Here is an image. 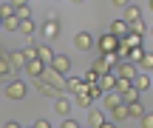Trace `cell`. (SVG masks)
<instances>
[{
    "instance_id": "1",
    "label": "cell",
    "mask_w": 153,
    "mask_h": 128,
    "mask_svg": "<svg viewBox=\"0 0 153 128\" xmlns=\"http://www.w3.org/2000/svg\"><path fill=\"white\" fill-rule=\"evenodd\" d=\"M28 91V83H23V80H6V97L9 100H23Z\"/></svg>"
},
{
    "instance_id": "2",
    "label": "cell",
    "mask_w": 153,
    "mask_h": 128,
    "mask_svg": "<svg viewBox=\"0 0 153 128\" xmlns=\"http://www.w3.org/2000/svg\"><path fill=\"white\" fill-rule=\"evenodd\" d=\"M48 68L54 74H60V77H65L68 71H71V57H65V54H54V60L48 63Z\"/></svg>"
},
{
    "instance_id": "3",
    "label": "cell",
    "mask_w": 153,
    "mask_h": 128,
    "mask_svg": "<svg viewBox=\"0 0 153 128\" xmlns=\"http://www.w3.org/2000/svg\"><path fill=\"white\" fill-rule=\"evenodd\" d=\"M111 74H114V77H125V80H133V74H136V66H133L131 60H119L116 66H111Z\"/></svg>"
},
{
    "instance_id": "4",
    "label": "cell",
    "mask_w": 153,
    "mask_h": 128,
    "mask_svg": "<svg viewBox=\"0 0 153 128\" xmlns=\"http://www.w3.org/2000/svg\"><path fill=\"white\" fill-rule=\"evenodd\" d=\"M31 83H34V88H37V91H40V94H43V97H48V100H57V97L62 94V88H57V85H51V83H45L43 77H37V80H31Z\"/></svg>"
},
{
    "instance_id": "5",
    "label": "cell",
    "mask_w": 153,
    "mask_h": 128,
    "mask_svg": "<svg viewBox=\"0 0 153 128\" xmlns=\"http://www.w3.org/2000/svg\"><path fill=\"white\" fill-rule=\"evenodd\" d=\"M43 37H45V40L60 37V20H57V17H48V20L43 23Z\"/></svg>"
},
{
    "instance_id": "6",
    "label": "cell",
    "mask_w": 153,
    "mask_h": 128,
    "mask_svg": "<svg viewBox=\"0 0 153 128\" xmlns=\"http://www.w3.org/2000/svg\"><path fill=\"white\" fill-rule=\"evenodd\" d=\"M97 46H99V54H108V51H114V49H116V37L105 31L102 37L97 40Z\"/></svg>"
},
{
    "instance_id": "7",
    "label": "cell",
    "mask_w": 153,
    "mask_h": 128,
    "mask_svg": "<svg viewBox=\"0 0 153 128\" xmlns=\"http://www.w3.org/2000/svg\"><path fill=\"white\" fill-rule=\"evenodd\" d=\"M114 83H116V77L111 71H105V74H99V77H97V88L102 91V94H105V91H114Z\"/></svg>"
},
{
    "instance_id": "8",
    "label": "cell",
    "mask_w": 153,
    "mask_h": 128,
    "mask_svg": "<svg viewBox=\"0 0 153 128\" xmlns=\"http://www.w3.org/2000/svg\"><path fill=\"white\" fill-rule=\"evenodd\" d=\"M131 83H133V88H136V91H148L150 88V74L148 71H136Z\"/></svg>"
},
{
    "instance_id": "9",
    "label": "cell",
    "mask_w": 153,
    "mask_h": 128,
    "mask_svg": "<svg viewBox=\"0 0 153 128\" xmlns=\"http://www.w3.org/2000/svg\"><path fill=\"white\" fill-rule=\"evenodd\" d=\"M43 68H45V63H43V60H37V57L26 63V71H28V77H31V80H37L40 74H43Z\"/></svg>"
},
{
    "instance_id": "10",
    "label": "cell",
    "mask_w": 153,
    "mask_h": 128,
    "mask_svg": "<svg viewBox=\"0 0 153 128\" xmlns=\"http://www.w3.org/2000/svg\"><path fill=\"white\" fill-rule=\"evenodd\" d=\"M54 114H60V117H68L71 114V100H65V97H57L54 100Z\"/></svg>"
},
{
    "instance_id": "11",
    "label": "cell",
    "mask_w": 153,
    "mask_h": 128,
    "mask_svg": "<svg viewBox=\"0 0 153 128\" xmlns=\"http://www.w3.org/2000/svg\"><path fill=\"white\" fill-rule=\"evenodd\" d=\"M74 46H76V49H79V51H88V49H91V46H94V37H91V34H88V31H79V34H76V37H74Z\"/></svg>"
},
{
    "instance_id": "12",
    "label": "cell",
    "mask_w": 153,
    "mask_h": 128,
    "mask_svg": "<svg viewBox=\"0 0 153 128\" xmlns=\"http://www.w3.org/2000/svg\"><path fill=\"white\" fill-rule=\"evenodd\" d=\"M108 34H114L116 40L125 37V34H128V23H125V20H114V23L108 26Z\"/></svg>"
},
{
    "instance_id": "13",
    "label": "cell",
    "mask_w": 153,
    "mask_h": 128,
    "mask_svg": "<svg viewBox=\"0 0 153 128\" xmlns=\"http://www.w3.org/2000/svg\"><path fill=\"white\" fill-rule=\"evenodd\" d=\"M14 71H17V68H11V63L6 60V57H0V83L11 80V77H14Z\"/></svg>"
},
{
    "instance_id": "14",
    "label": "cell",
    "mask_w": 153,
    "mask_h": 128,
    "mask_svg": "<svg viewBox=\"0 0 153 128\" xmlns=\"http://www.w3.org/2000/svg\"><path fill=\"white\" fill-rule=\"evenodd\" d=\"M6 60H9L11 68H17V71H20V68H26V57H23V51H9V54H6Z\"/></svg>"
},
{
    "instance_id": "15",
    "label": "cell",
    "mask_w": 153,
    "mask_h": 128,
    "mask_svg": "<svg viewBox=\"0 0 153 128\" xmlns=\"http://www.w3.org/2000/svg\"><path fill=\"white\" fill-rule=\"evenodd\" d=\"M122 20H125V23H136V20H142V9L128 3V6H125V17H122Z\"/></svg>"
},
{
    "instance_id": "16",
    "label": "cell",
    "mask_w": 153,
    "mask_h": 128,
    "mask_svg": "<svg viewBox=\"0 0 153 128\" xmlns=\"http://www.w3.org/2000/svg\"><path fill=\"white\" fill-rule=\"evenodd\" d=\"M40 77H43L45 83H51V85H57V88H62V77H60V74H54V71H51L48 66L43 68V74H40Z\"/></svg>"
},
{
    "instance_id": "17",
    "label": "cell",
    "mask_w": 153,
    "mask_h": 128,
    "mask_svg": "<svg viewBox=\"0 0 153 128\" xmlns=\"http://www.w3.org/2000/svg\"><path fill=\"white\" fill-rule=\"evenodd\" d=\"M122 120H128V106L125 103H119L116 108H111V123H122Z\"/></svg>"
},
{
    "instance_id": "18",
    "label": "cell",
    "mask_w": 153,
    "mask_h": 128,
    "mask_svg": "<svg viewBox=\"0 0 153 128\" xmlns=\"http://www.w3.org/2000/svg\"><path fill=\"white\" fill-rule=\"evenodd\" d=\"M74 103H76V106H79V108H91L94 97L88 94V91H76V94H74Z\"/></svg>"
},
{
    "instance_id": "19",
    "label": "cell",
    "mask_w": 153,
    "mask_h": 128,
    "mask_svg": "<svg viewBox=\"0 0 153 128\" xmlns=\"http://www.w3.org/2000/svg\"><path fill=\"white\" fill-rule=\"evenodd\" d=\"M128 31H131V34H139V37H145V34H148V23H145V20L128 23Z\"/></svg>"
},
{
    "instance_id": "20",
    "label": "cell",
    "mask_w": 153,
    "mask_h": 128,
    "mask_svg": "<svg viewBox=\"0 0 153 128\" xmlns=\"http://www.w3.org/2000/svg\"><path fill=\"white\" fill-rule=\"evenodd\" d=\"M37 60H43L45 66L54 60V51H51V46H37Z\"/></svg>"
},
{
    "instance_id": "21",
    "label": "cell",
    "mask_w": 153,
    "mask_h": 128,
    "mask_svg": "<svg viewBox=\"0 0 153 128\" xmlns=\"http://www.w3.org/2000/svg\"><path fill=\"white\" fill-rule=\"evenodd\" d=\"M125 106H128V117H142V114H145V108H142V103H139V100H133V103H125Z\"/></svg>"
},
{
    "instance_id": "22",
    "label": "cell",
    "mask_w": 153,
    "mask_h": 128,
    "mask_svg": "<svg viewBox=\"0 0 153 128\" xmlns=\"http://www.w3.org/2000/svg\"><path fill=\"white\" fill-rule=\"evenodd\" d=\"M119 103H122V97L116 94V91H105V108H108V111H111V108H116Z\"/></svg>"
},
{
    "instance_id": "23",
    "label": "cell",
    "mask_w": 153,
    "mask_h": 128,
    "mask_svg": "<svg viewBox=\"0 0 153 128\" xmlns=\"http://www.w3.org/2000/svg\"><path fill=\"white\" fill-rule=\"evenodd\" d=\"M34 28H37V26H34V23H31V17H28V20H20L17 31H20V34H26V37H31V34H34Z\"/></svg>"
},
{
    "instance_id": "24",
    "label": "cell",
    "mask_w": 153,
    "mask_h": 128,
    "mask_svg": "<svg viewBox=\"0 0 153 128\" xmlns=\"http://www.w3.org/2000/svg\"><path fill=\"white\" fill-rule=\"evenodd\" d=\"M105 123V114H99V111H91L88 114V128H99Z\"/></svg>"
},
{
    "instance_id": "25",
    "label": "cell",
    "mask_w": 153,
    "mask_h": 128,
    "mask_svg": "<svg viewBox=\"0 0 153 128\" xmlns=\"http://www.w3.org/2000/svg\"><path fill=\"white\" fill-rule=\"evenodd\" d=\"M136 68H139V71H148V68H153V54H150V51H145V54H142V60L136 63Z\"/></svg>"
},
{
    "instance_id": "26",
    "label": "cell",
    "mask_w": 153,
    "mask_h": 128,
    "mask_svg": "<svg viewBox=\"0 0 153 128\" xmlns=\"http://www.w3.org/2000/svg\"><path fill=\"white\" fill-rule=\"evenodd\" d=\"M14 17H17V20H28V17H31V11H28V3L14 6Z\"/></svg>"
},
{
    "instance_id": "27",
    "label": "cell",
    "mask_w": 153,
    "mask_h": 128,
    "mask_svg": "<svg viewBox=\"0 0 153 128\" xmlns=\"http://www.w3.org/2000/svg\"><path fill=\"white\" fill-rule=\"evenodd\" d=\"M0 26H3L6 31H17V26H20V20H17V17L11 14V17H3V23H0Z\"/></svg>"
},
{
    "instance_id": "28",
    "label": "cell",
    "mask_w": 153,
    "mask_h": 128,
    "mask_svg": "<svg viewBox=\"0 0 153 128\" xmlns=\"http://www.w3.org/2000/svg\"><path fill=\"white\" fill-rule=\"evenodd\" d=\"M142 54H145V51H142V46H133V49H131V51H128V60H131V63H133V66H136V63H139V60H142Z\"/></svg>"
},
{
    "instance_id": "29",
    "label": "cell",
    "mask_w": 153,
    "mask_h": 128,
    "mask_svg": "<svg viewBox=\"0 0 153 128\" xmlns=\"http://www.w3.org/2000/svg\"><path fill=\"white\" fill-rule=\"evenodd\" d=\"M97 77H99V74L94 71V68H88V71H85V77H82V83H85L88 88H91V85H97Z\"/></svg>"
},
{
    "instance_id": "30",
    "label": "cell",
    "mask_w": 153,
    "mask_h": 128,
    "mask_svg": "<svg viewBox=\"0 0 153 128\" xmlns=\"http://www.w3.org/2000/svg\"><path fill=\"white\" fill-rule=\"evenodd\" d=\"M91 68H94L97 74H105V71H111V68H108V63H105L102 57H99V60H94V63H91Z\"/></svg>"
},
{
    "instance_id": "31",
    "label": "cell",
    "mask_w": 153,
    "mask_h": 128,
    "mask_svg": "<svg viewBox=\"0 0 153 128\" xmlns=\"http://www.w3.org/2000/svg\"><path fill=\"white\" fill-rule=\"evenodd\" d=\"M14 14V6H11V0H3V6H0V17H11Z\"/></svg>"
},
{
    "instance_id": "32",
    "label": "cell",
    "mask_w": 153,
    "mask_h": 128,
    "mask_svg": "<svg viewBox=\"0 0 153 128\" xmlns=\"http://www.w3.org/2000/svg\"><path fill=\"white\" fill-rule=\"evenodd\" d=\"M23 57H26V63H28V60H34V57H37V46H34V43H28L26 49H23Z\"/></svg>"
},
{
    "instance_id": "33",
    "label": "cell",
    "mask_w": 153,
    "mask_h": 128,
    "mask_svg": "<svg viewBox=\"0 0 153 128\" xmlns=\"http://www.w3.org/2000/svg\"><path fill=\"white\" fill-rule=\"evenodd\" d=\"M119 97H122V103H133V100H139V91L131 88V91H125V94H119Z\"/></svg>"
},
{
    "instance_id": "34",
    "label": "cell",
    "mask_w": 153,
    "mask_h": 128,
    "mask_svg": "<svg viewBox=\"0 0 153 128\" xmlns=\"http://www.w3.org/2000/svg\"><path fill=\"white\" fill-rule=\"evenodd\" d=\"M60 128H82V125L76 123V120H71V117H62V125Z\"/></svg>"
},
{
    "instance_id": "35",
    "label": "cell",
    "mask_w": 153,
    "mask_h": 128,
    "mask_svg": "<svg viewBox=\"0 0 153 128\" xmlns=\"http://www.w3.org/2000/svg\"><path fill=\"white\" fill-rule=\"evenodd\" d=\"M139 120H142V128H153V117H150L148 111H145V114H142Z\"/></svg>"
},
{
    "instance_id": "36",
    "label": "cell",
    "mask_w": 153,
    "mask_h": 128,
    "mask_svg": "<svg viewBox=\"0 0 153 128\" xmlns=\"http://www.w3.org/2000/svg\"><path fill=\"white\" fill-rule=\"evenodd\" d=\"M31 128H51V123H48V120H37Z\"/></svg>"
},
{
    "instance_id": "37",
    "label": "cell",
    "mask_w": 153,
    "mask_h": 128,
    "mask_svg": "<svg viewBox=\"0 0 153 128\" xmlns=\"http://www.w3.org/2000/svg\"><path fill=\"white\" fill-rule=\"evenodd\" d=\"M111 3H114V6H116V9H125V6H128V3H131V0H111Z\"/></svg>"
},
{
    "instance_id": "38",
    "label": "cell",
    "mask_w": 153,
    "mask_h": 128,
    "mask_svg": "<svg viewBox=\"0 0 153 128\" xmlns=\"http://www.w3.org/2000/svg\"><path fill=\"white\" fill-rule=\"evenodd\" d=\"M3 128H23V125H20V123H14V120H11V123H6Z\"/></svg>"
},
{
    "instance_id": "39",
    "label": "cell",
    "mask_w": 153,
    "mask_h": 128,
    "mask_svg": "<svg viewBox=\"0 0 153 128\" xmlns=\"http://www.w3.org/2000/svg\"><path fill=\"white\" fill-rule=\"evenodd\" d=\"M99 128H116V123H111V120H105V123L99 125Z\"/></svg>"
},
{
    "instance_id": "40",
    "label": "cell",
    "mask_w": 153,
    "mask_h": 128,
    "mask_svg": "<svg viewBox=\"0 0 153 128\" xmlns=\"http://www.w3.org/2000/svg\"><path fill=\"white\" fill-rule=\"evenodd\" d=\"M74 3H82V0H74Z\"/></svg>"
}]
</instances>
